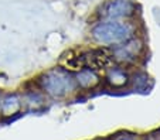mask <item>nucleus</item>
Segmentation results:
<instances>
[{"label":"nucleus","mask_w":160,"mask_h":140,"mask_svg":"<svg viewBox=\"0 0 160 140\" xmlns=\"http://www.w3.org/2000/svg\"><path fill=\"white\" fill-rule=\"evenodd\" d=\"M91 37L101 46L116 47L135 37V26L129 20H102L92 27Z\"/></svg>","instance_id":"1"},{"label":"nucleus","mask_w":160,"mask_h":140,"mask_svg":"<svg viewBox=\"0 0 160 140\" xmlns=\"http://www.w3.org/2000/svg\"><path fill=\"white\" fill-rule=\"evenodd\" d=\"M40 89L52 98H64L75 92L78 88L75 76L62 68H52L45 71L37 79Z\"/></svg>","instance_id":"2"},{"label":"nucleus","mask_w":160,"mask_h":140,"mask_svg":"<svg viewBox=\"0 0 160 140\" xmlns=\"http://www.w3.org/2000/svg\"><path fill=\"white\" fill-rule=\"evenodd\" d=\"M136 6L133 0H108L101 7V18L102 20H129L135 16Z\"/></svg>","instance_id":"3"},{"label":"nucleus","mask_w":160,"mask_h":140,"mask_svg":"<svg viewBox=\"0 0 160 140\" xmlns=\"http://www.w3.org/2000/svg\"><path fill=\"white\" fill-rule=\"evenodd\" d=\"M143 51V43L139 38H136V36L133 38L128 40L126 43L121 44V46L112 47V60L113 62L118 65H129L136 62V60L140 57Z\"/></svg>","instance_id":"4"},{"label":"nucleus","mask_w":160,"mask_h":140,"mask_svg":"<svg viewBox=\"0 0 160 140\" xmlns=\"http://www.w3.org/2000/svg\"><path fill=\"white\" fill-rule=\"evenodd\" d=\"M105 81L111 88L113 89H122L125 86L129 85L130 76L128 74V71L121 65H113V67L106 70Z\"/></svg>","instance_id":"5"},{"label":"nucleus","mask_w":160,"mask_h":140,"mask_svg":"<svg viewBox=\"0 0 160 140\" xmlns=\"http://www.w3.org/2000/svg\"><path fill=\"white\" fill-rule=\"evenodd\" d=\"M75 81L78 88L85 89V91H89V89L97 88L101 84V78L95 70L92 68H82L78 72L75 74Z\"/></svg>","instance_id":"6"},{"label":"nucleus","mask_w":160,"mask_h":140,"mask_svg":"<svg viewBox=\"0 0 160 140\" xmlns=\"http://www.w3.org/2000/svg\"><path fill=\"white\" fill-rule=\"evenodd\" d=\"M23 108V102H21L20 96L16 94L12 95H6L4 98H2V102H0V113L2 116H14Z\"/></svg>","instance_id":"7"},{"label":"nucleus","mask_w":160,"mask_h":140,"mask_svg":"<svg viewBox=\"0 0 160 140\" xmlns=\"http://www.w3.org/2000/svg\"><path fill=\"white\" fill-rule=\"evenodd\" d=\"M26 104L30 105V106H34V109H36V108L44 105V96L38 91H31L28 92L27 98H26Z\"/></svg>","instance_id":"8"},{"label":"nucleus","mask_w":160,"mask_h":140,"mask_svg":"<svg viewBox=\"0 0 160 140\" xmlns=\"http://www.w3.org/2000/svg\"><path fill=\"white\" fill-rule=\"evenodd\" d=\"M116 140H135V139L130 136H123V137H119V139H116Z\"/></svg>","instance_id":"9"},{"label":"nucleus","mask_w":160,"mask_h":140,"mask_svg":"<svg viewBox=\"0 0 160 140\" xmlns=\"http://www.w3.org/2000/svg\"><path fill=\"white\" fill-rule=\"evenodd\" d=\"M0 102H2V95H0Z\"/></svg>","instance_id":"10"}]
</instances>
